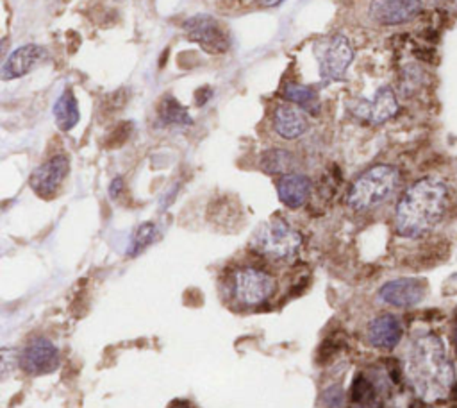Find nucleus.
<instances>
[{
    "instance_id": "nucleus-20",
    "label": "nucleus",
    "mask_w": 457,
    "mask_h": 408,
    "mask_svg": "<svg viewBox=\"0 0 457 408\" xmlns=\"http://www.w3.org/2000/svg\"><path fill=\"white\" fill-rule=\"evenodd\" d=\"M284 97L293 102L298 104L300 108L311 109V106L317 102V92L315 88L308 86V84H288L284 90Z\"/></svg>"
},
{
    "instance_id": "nucleus-14",
    "label": "nucleus",
    "mask_w": 457,
    "mask_h": 408,
    "mask_svg": "<svg viewBox=\"0 0 457 408\" xmlns=\"http://www.w3.org/2000/svg\"><path fill=\"white\" fill-rule=\"evenodd\" d=\"M310 122L302 108L293 104H282L273 113V129L284 140H296L308 131Z\"/></svg>"
},
{
    "instance_id": "nucleus-16",
    "label": "nucleus",
    "mask_w": 457,
    "mask_h": 408,
    "mask_svg": "<svg viewBox=\"0 0 457 408\" xmlns=\"http://www.w3.org/2000/svg\"><path fill=\"white\" fill-rule=\"evenodd\" d=\"M366 337L368 342L377 349H393L402 339V324L390 314L379 316L370 323Z\"/></svg>"
},
{
    "instance_id": "nucleus-22",
    "label": "nucleus",
    "mask_w": 457,
    "mask_h": 408,
    "mask_svg": "<svg viewBox=\"0 0 457 408\" xmlns=\"http://www.w3.org/2000/svg\"><path fill=\"white\" fill-rule=\"evenodd\" d=\"M322 403L326 408H343L345 404V392L342 387L335 385V387H329L324 396H322Z\"/></svg>"
},
{
    "instance_id": "nucleus-17",
    "label": "nucleus",
    "mask_w": 457,
    "mask_h": 408,
    "mask_svg": "<svg viewBox=\"0 0 457 408\" xmlns=\"http://www.w3.org/2000/svg\"><path fill=\"white\" fill-rule=\"evenodd\" d=\"M81 115H79V104H77V99L74 95V92L70 88H67L59 99L56 100L54 104V120H56V125L61 129V131H70L77 125Z\"/></svg>"
},
{
    "instance_id": "nucleus-10",
    "label": "nucleus",
    "mask_w": 457,
    "mask_h": 408,
    "mask_svg": "<svg viewBox=\"0 0 457 408\" xmlns=\"http://www.w3.org/2000/svg\"><path fill=\"white\" fill-rule=\"evenodd\" d=\"M70 162L63 155H56L45 164H42L31 176V188L36 196L49 199L52 197L58 188L63 185L65 178L68 176Z\"/></svg>"
},
{
    "instance_id": "nucleus-25",
    "label": "nucleus",
    "mask_w": 457,
    "mask_h": 408,
    "mask_svg": "<svg viewBox=\"0 0 457 408\" xmlns=\"http://www.w3.org/2000/svg\"><path fill=\"white\" fill-rule=\"evenodd\" d=\"M174 408H188V406H174Z\"/></svg>"
},
{
    "instance_id": "nucleus-19",
    "label": "nucleus",
    "mask_w": 457,
    "mask_h": 408,
    "mask_svg": "<svg viewBox=\"0 0 457 408\" xmlns=\"http://www.w3.org/2000/svg\"><path fill=\"white\" fill-rule=\"evenodd\" d=\"M293 167H295V156L284 149H270L261 158V169L270 174H279V172L291 174L289 171Z\"/></svg>"
},
{
    "instance_id": "nucleus-13",
    "label": "nucleus",
    "mask_w": 457,
    "mask_h": 408,
    "mask_svg": "<svg viewBox=\"0 0 457 408\" xmlns=\"http://www.w3.org/2000/svg\"><path fill=\"white\" fill-rule=\"evenodd\" d=\"M47 58V51L36 44L22 45L17 51L8 56V60L3 65V79L12 81L28 76L33 72L40 63H43Z\"/></svg>"
},
{
    "instance_id": "nucleus-3",
    "label": "nucleus",
    "mask_w": 457,
    "mask_h": 408,
    "mask_svg": "<svg viewBox=\"0 0 457 408\" xmlns=\"http://www.w3.org/2000/svg\"><path fill=\"white\" fill-rule=\"evenodd\" d=\"M400 174L391 165H375L365 171L349 190V206L356 212H368L393 196Z\"/></svg>"
},
{
    "instance_id": "nucleus-12",
    "label": "nucleus",
    "mask_w": 457,
    "mask_h": 408,
    "mask_svg": "<svg viewBox=\"0 0 457 408\" xmlns=\"http://www.w3.org/2000/svg\"><path fill=\"white\" fill-rule=\"evenodd\" d=\"M427 292L425 282L418 278H400L388 282L381 287L379 298L382 303L397 307V308H409L418 305Z\"/></svg>"
},
{
    "instance_id": "nucleus-11",
    "label": "nucleus",
    "mask_w": 457,
    "mask_h": 408,
    "mask_svg": "<svg viewBox=\"0 0 457 408\" xmlns=\"http://www.w3.org/2000/svg\"><path fill=\"white\" fill-rule=\"evenodd\" d=\"M422 12V0H372L370 17L381 26H398Z\"/></svg>"
},
{
    "instance_id": "nucleus-7",
    "label": "nucleus",
    "mask_w": 457,
    "mask_h": 408,
    "mask_svg": "<svg viewBox=\"0 0 457 408\" xmlns=\"http://www.w3.org/2000/svg\"><path fill=\"white\" fill-rule=\"evenodd\" d=\"M185 31L188 38L201 45L211 54H222L229 49V40L222 31L220 24L209 15H195L185 22Z\"/></svg>"
},
{
    "instance_id": "nucleus-15",
    "label": "nucleus",
    "mask_w": 457,
    "mask_h": 408,
    "mask_svg": "<svg viewBox=\"0 0 457 408\" xmlns=\"http://www.w3.org/2000/svg\"><path fill=\"white\" fill-rule=\"evenodd\" d=\"M311 180L303 174H286L279 185H277V194L282 204L288 208H300L308 203L311 196Z\"/></svg>"
},
{
    "instance_id": "nucleus-23",
    "label": "nucleus",
    "mask_w": 457,
    "mask_h": 408,
    "mask_svg": "<svg viewBox=\"0 0 457 408\" xmlns=\"http://www.w3.org/2000/svg\"><path fill=\"white\" fill-rule=\"evenodd\" d=\"M122 190H123V180H122V178H114L113 183H111V187H109L111 197H118Z\"/></svg>"
},
{
    "instance_id": "nucleus-4",
    "label": "nucleus",
    "mask_w": 457,
    "mask_h": 408,
    "mask_svg": "<svg viewBox=\"0 0 457 408\" xmlns=\"http://www.w3.org/2000/svg\"><path fill=\"white\" fill-rule=\"evenodd\" d=\"M302 245V235L286 220L272 219L257 228L252 236V247L272 260H288Z\"/></svg>"
},
{
    "instance_id": "nucleus-2",
    "label": "nucleus",
    "mask_w": 457,
    "mask_h": 408,
    "mask_svg": "<svg viewBox=\"0 0 457 408\" xmlns=\"http://www.w3.org/2000/svg\"><path fill=\"white\" fill-rule=\"evenodd\" d=\"M448 204L446 187L434 180L423 178L413 183L400 197L395 210V228L400 236L418 238L430 231L443 219Z\"/></svg>"
},
{
    "instance_id": "nucleus-9",
    "label": "nucleus",
    "mask_w": 457,
    "mask_h": 408,
    "mask_svg": "<svg viewBox=\"0 0 457 408\" xmlns=\"http://www.w3.org/2000/svg\"><path fill=\"white\" fill-rule=\"evenodd\" d=\"M351 111L370 124H384L398 111V100L391 86H381L374 99H359L351 106Z\"/></svg>"
},
{
    "instance_id": "nucleus-5",
    "label": "nucleus",
    "mask_w": 457,
    "mask_h": 408,
    "mask_svg": "<svg viewBox=\"0 0 457 408\" xmlns=\"http://www.w3.org/2000/svg\"><path fill=\"white\" fill-rule=\"evenodd\" d=\"M232 292L241 305L259 307L273 296L275 280L261 268H240L232 278Z\"/></svg>"
},
{
    "instance_id": "nucleus-24",
    "label": "nucleus",
    "mask_w": 457,
    "mask_h": 408,
    "mask_svg": "<svg viewBox=\"0 0 457 408\" xmlns=\"http://www.w3.org/2000/svg\"><path fill=\"white\" fill-rule=\"evenodd\" d=\"M284 0H259V8H275L279 4H282Z\"/></svg>"
},
{
    "instance_id": "nucleus-1",
    "label": "nucleus",
    "mask_w": 457,
    "mask_h": 408,
    "mask_svg": "<svg viewBox=\"0 0 457 408\" xmlns=\"http://www.w3.org/2000/svg\"><path fill=\"white\" fill-rule=\"evenodd\" d=\"M402 360L406 378L420 399L434 403L450 394L453 367L439 337L430 333L411 337Z\"/></svg>"
},
{
    "instance_id": "nucleus-21",
    "label": "nucleus",
    "mask_w": 457,
    "mask_h": 408,
    "mask_svg": "<svg viewBox=\"0 0 457 408\" xmlns=\"http://www.w3.org/2000/svg\"><path fill=\"white\" fill-rule=\"evenodd\" d=\"M156 236V226L154 224H143L138 228L134 238H132V247H130V254H138L139 251H143L152 240Z\"/></svg>"
},
{
    "instance_id": "nucleus-6",
    "label": "nucleus",
    "mask_w": 457,
    "mask_h": 408,
    "mask_svg": "<svg viewBox=\"0 0 457 408\" xmlns=\"http://www.w3.org/2000/svg\"><path fill=\"white\" fill-rule=\"evenodd\" d=\"M354 60V51L351 42L343 35H335L319 52L320 74L327 81H340L347 74Z\"/></svg>"
},
{
    "instance_id": "nucleus-18",
    "label": "nucleus",
    "mask_w": 457,
    "mask_h": 408,
    "mask_svg": "<svg viewBox=\"0 0 457 408\" xmlns=\"http://www.w3.org/2000/svg\"><path fill=\"white\" fill-rule=\"evenodd\" d=\"M160 118L167 125H192L193 124V118L190 116L188 109L176 97H167L162 102Z\"/></svg>"
},
{
    "instance_id": "nucleus-8",
    "label": "nucleus",
    "mask_w": 457,
    "mask_h": 408,
    "mask_svg": "<svg viewBox=\"0 0 457 408\" xmlns=\"http://www.w3.org/2000/svg\"><path fill=\"white\" fill-rule=\"evenodd\" d=\"M20 367L31 376L54 372L59 367V349L49 339L38 337L24 348L20 355Z\"/></svg>"
}]
</instances>
